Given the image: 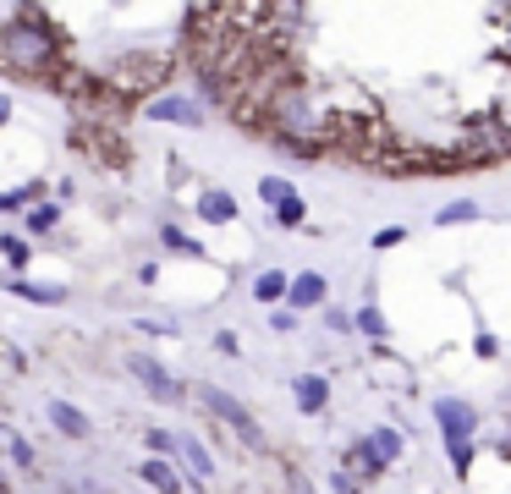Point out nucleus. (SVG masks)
I'll return each instance as SVG.
<instances>
[{
  "mask_svg": "<svg viewBox=\"0 0 511 494\" xmlns=\"http://www.w3.org/2000/svg\"><path fill=\"white\" fill-rule=\"evenodd\" d=\"M28 225H34V231H50V225H55V209H34V215H28Z\"/></svg>",
  "mask_w": 511,
  "mask_h": 494,
  "instance_id": "20",
  "label": "nucleus"
},
{
  "mask_svg": "<svg viewBox=\"0 0 511 494\" xmlns=\"http://www.w3.org/2000/svg\"><path fill=\"white\" fill-rule=\"evenodd\" d=\"M6 258H12V263H28V247H22V242H12V237H6Z\"/></svg>",
  "mask_w": 511,
  "mask_h": 494,
  "instance_id": "21",
  "label": "nucleus"
},
{
  "mask_svg": "<svg viewBox=\"0 0 511 494\" xmlns=\"http://www.w3.org/2000/svg\"><path fill=\"white\" fill-rule=\"evenodd\" d=\"M50 423L61 428V434H72V440H88V423L77 417V407H67V401H55L50 407Z\"/></svg>",
  "mask_w": 511,
  "mask_h": 494,
  "instance_id": "7",
  "label": "nucleus"
},
{
  "mask_svg": "<svg viewBox=\"0 0 511 494\" xmlns=\"http://www.w3.org/2000/svg\"><path fill=\"white\" fill-rule=\"evenodd\" d=\"M6 116H12V99H6V93H0V121H6Z\"/></svg>",
  "mask_w": 511,
  "mask_h": 494,
  "instance_id": "22",
  "label": "nucleus"
},
{
  "mask_svg": "<svg viewBox=\"0 0 511 494\" xmlns=\"http://www.w3.org/2000/svg\"><path fill=\"white\" fill-rule=\"evenodd\" d=\"M259 192H264V204H275V198H286V192H292V187H286L280 176H264V187H259Z\"/></svg>",
  "mask_w": 511,
  "mask_h": 494,
  "instance_id": "18",
  "label": "nucleus"
},
{
  "mask_svg": "<svg viewBox=\"0 0 511 494\" xmlns=\"http://www.w3.org/2000/svg\"><path fill=\"white\" fill-rule=\"evenodd\" d=\"M402 237H407V231H402V225H385V231H379V237H374V247H396Z\"/></svg>",
  "mask_w": 511,
  "mask_h": 494,
  "instance_id": "19",
  "label": "nucleus"
},
{
  "mask_svg": "<svg viewBox=\"0 0 511 494\" xmlns=\"http://www.w3.org/2000/svg\"><path fill=\"white\" fill-rule=\"evenodd\" d=\"M253 296H259V303H275V296H286V275H259V280H253Z\"/></svg>",
  "mask_w": 511,
  "mask_h": 494,
  "instance_id": "10",
  "label": "nucleus"
},
{
  "mask_svg": "<svg viewBox=\"0 0 511 494\" xmlns=\"http://www.w3.org/2000/svg\"><path fill=\"white\" fill-rule=\"evenodd\" d=\"M286 291H292L297 308H313V303H325V275H297Z\"/></svg>",
  "mask_w": 511,
  "mask_h": 494,
  "instance_id": "5",
  "label": "nucleus"
},
{
  "mask_svg": "<svg viewBox=\"0 0 511 494\" xmlns=\"http://www.w3.org/2000/svg\"><path fill=\"white\" fill-rule=\"evenodd\" d=\"M369 445H374V456H379V461H396V456H402V434H391V428H379Z\"/></svg>",
  "mask_w": 511,
  "mask_h": 494,
  "instance_id": "11",
  "label": "nucleus"
},
{
  "mask_svg": "<svg viewBox=\"0 0 511 494\" xmlns=\"http://www.w3.org/2000/svg\"><path fill=\"white\" fill-rule=\"evenodd\" d=\"M270 209L280 215V225H297V220H303V204H297V198H292V192H286V198H275V204H270Z\"/></svg>",
  "mask_w": 511,
  "mask_h": 494,
  "instance_id": "14",
  "label": "nucleus"
},
{
  "mask_svg": "<svg viewBox=\"0 0 511 494\" xmlns=\"http://www.w3.org/2000/svg\"><path fill=\"white\" fill-rule=\"evenodd\" d=\"M440 428H445V440H467L473 434V412L462 401H440Z\"/></svg>",
  "mask_w": 511,
  "mask_h": 494,
  "instance_id": "3",
  "label": "nucleus"
},
{
  "mask_svg": "<svg viewBox=\"0 0 511 494\" xmlns=\"http://www.w3.org/2000/svg\"><path fill=\"white\" fill-rule=\"evenodd\" d=\"M143 478H149L154 489H176V473L166 467V461H143Z\"/></svg>",
  "mask_w": 511,
  "mask_h": 494,
  "instance_id": "13",
  "label": "nucleus"
},
{
  "mask_svg": "<svg viewBox=\"0 0 511 494\" xmlns=\"http://www.w3.org/2000/svg\"><path fill=\"white\" fill-rule=\"evenodd\" d=\"M34 192H39V187H17V192H0V209H22V204H28Z\"/></svg>",
  "mask_w": 511,
  "mask_h": 494,
  "instance_id": "15",
  "label": "nucleus"
},
{
  "mask_svg": "<svg viewBox=\"0 0 511 494\" xmlns=\"http://www.w3.org/2000/svg\"><path fill=\"white\" fill-rule=\"evenodd\" d=\"M126 368H133V374H138V379H143V385L159 395V401H176V395H182V385H176V379H166V368H159L154 357H133Z\"/></svg>",
  "mask_w": 511,
  "mask_h": 494,
  "instance_id": "2",
  "label": "nucleus"
},
{
  "mask_svg": "<svg viewBox=\"0 0 511 494\" xmlns=\"http://www.w3.org/2000/svg\"><path fill=\"white\" fill-rule=\"evenodd\" d=\"M457 220H473V204H445L440 209V225H457Z\"/></svg>",
  "mask_w": 511,
  "mask_h": 494,
  "instance_id": "16",
  "label": "nucleus"
},
{
  "mask_svg": "<svg viewBox=\"0 0 511 494\" xmlns=\"http://www.w3.org/2000/svg\"><path fill=\"white\" fill-rule=\"evenodd\" d=\"M297 407H303V412H319V407H325V379L303 374V379H297Z\"/></svg>",
  "mask_w": 511,
  "mask_h": 494,
  "instance_id": "8",
  "label": "nucleus"
},
{
  "mask_svg": "<svg viewBox=\"0 0 511 494\" xmlns=\"http://www.w3.org/2000/svg\"><path fill=\"white\" fill-rule=\"evenodd\" d=\"M149 116L154 121H199V110L182 105V99H159V105H149Z\"/></svg>",
  "mask_w": 511,
  "mask_h": 494,
  "instance_id": "9",
  "label": "nucleus"
},
{
  "mask_svg": "<svg viewBox=\"0 0 511 494\" xmlns=\"http://www.w3.org/2000/svg\"><path fill=\"white\" fill-rule=\"evenodd\" d=\"M199 401L220 417V423H231L237 428V434L253 445V450H264V434H259V423H253L247 412H242V401H237V395H226V390H215V385H199Z\"/></svg>",
  "mask_w": 511,
  "mask_h": 494,
  "instance_id": "1",
  "label": "nucleus"
},
{
  "mask_svg": "<svg viewBox=\"0 0 511 494\" xmlns=\"http://www.w3.org/2000/svg\"><path fill=\"white\" fill-rule=\"evenodd\" d=\"M358 324L369 329V336H385V319H379V308H363V313H358Z\"/></svg>",
  "mask_w": 511,
  "mask_h": 494,
  "instance_id": "17",
  "label": "nucleus"
},
{
  "mask_svg": "<svg viewBox=\"0 0 511 494\" xmlns=\"http://www.w3.org/2000/svg\"><path fill=\"white\" fill-rule=\"evenodd\" d=\"M0 450H6V456L17 461V467H34V445H28L22 434H6V445H0Z\"/></svg>",
  "mask_w": 511,
  "mask_h": 494,
  "instance_id": "12",
  "label": "nucleus"
},
{
  "mask_svg": "<svg viewBox=\"0 0 511 494\" xmlns=\"http://www.w3.org/2000/svg\"><path fill=\"white\" fill-rule=\"evenodd\" d=\"M199 215H204L209 225H226V220H237V204H231L226 192H204V198H199Z\"/></svg>",
  "mask_w": 511,
  "mask_h": 494,
  "instance_id": "4",
  "label": "nucleus"
},
{
  "mask_svg": "<svg viewBox=\"0 0 511 494\" xmlns=\"http://www.w3.org/2000/svg\"><path fill=\"white\" fill-rule=\"evenodd\" d=\"M171 450L193 461V467H199V478H215V456H209V450H204L199 440H176V434H171Z\"/></svg>",
  "mask_w": 511,
  "mask_h": 494,
  "instance_id": "6",
  "label": "nucleus"
}]
</instances>
